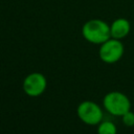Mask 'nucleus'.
Masks as SVG:
<instances>
[{
	"label": "nucleus",
	"mask_w": 134,
	"mask_h": 134,
	"mask_svg": "<svg viewBox=\"0 0 134 134\" xmlns=\"http://www.w3.org/2000/svg\"><path fill=\"white\" fill-rule=\"evenodd\" d=\"M82 35L89 43L100 45L111 38L110 25L104 20L91 19L83 25Z\"/></svg>",
	"instance_id": "f257e3e1"
},
{
	"label": "nucleus",
	"mask_w": 134,
	"mask_h": 134,
	"mask_svg": "<svg viewBox=\"0 0 134 134\" xmlns=\"http://www.w3.org/2000/svg\"><path fill=\"white\" fill-rule=\"evenodd\" d=\"M104 109L113 116H122L131 110V102L128 96L120 91H110L103 98Z\"/></svg>",
	"instance_id": "f03ea898"
},
{
	"label": "nucleus",
	"mask_w": 134,
	"mask_h": 134,
	"mask_svg": "<svg viewBox=\"0 0 134 134\" xmlns=\"http://www.w3.org/2000/svg\"><path fill=\"white\" fill-rule=\"evenodd\" d=\"M76 114L81 121L88 126H97L104 119L103 108L93 100H83L76 108Z\"/></svg>",
	"instance_id": "7ed1b4c3"
},
{
	"label": "nucleus",
	"mask_w": 134,
	"mask_h": 134,
	"mask_svg": "<svg viewBox=\"0 0 134 134\" xmlns=\"http://www.w3.org/2000/svg\"><path fill=\"white\" fill-rule=\"evenodd\" d=\"M125 52V46L121 40L110 38L99 45L98 57L106 64H114L118 62Z\"/></svg>",
	"instance_id": "20e7f679"
},
{
	"label": "nucleus",
	"mask_w": 134,
	"mask_h": 134,
	"mask_svg": "<svg viewBox=\"0 0 134 134\" xmlns=\"http://www.w3.org/2000/svg\"><path fill=\"white\" fill-rule=\"evenodd\" d=\"M47 87V80L41 72H31L27 74L22 83L23 91L30 97H38L42 95Z\"/></svg>",
	"instance_id": "39448f33"
},
{
	"label": "nucleus",
	"mask_w": 134,
	"mask_h": 134,
	"mask_svg": "<svg viewBox=\"0 0 134 134\" xmlns=\"http://www.w3.org/2000/svg\"><path fill=\"white\" fill-rule=\"evenodd\" d=\"M131 30L130 21L126 18H117L110 24V31L111 38L122 40L126 38Z\"/></svg>",
	"instance_id": "423d86ee"
},
{
	"label": "nucleus",
	"mask_w": 134,
	"mask_h": 134,
	"mask_svg": "<svg viewBox=\"0 0 134 134\" xmlns=\"http://www.w3.org/2000/svg\"><path fill=\"white\" fill-rule=\"evenodd\" d=\"M97 134H117V128L115 124L108 119H103L98 125L96 129Z\"/></svg>",
	"instance_id": "0eeeda50"
},
{
	"label": "nucleus",
	"mask_w": 134,
	"mask_h": 134,
	"mask_svg": "<svg viewBox=\"0 0 134 134\" xmlns=\"http://www.w3.org/2000/svg\"><path fill=\"white\" fill-rule=\"evenodd\" d=\"M121 120L126 127H134V112L129 110L121 116Z\"/></svg>",
	"instance_id": "6e6552de"
}]
</instances>
